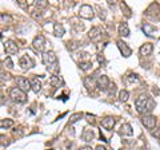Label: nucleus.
<instances>
[{"mask_svg":"<svg viewBox=\"0 0 160 150\" xmlns=\"http://www.w3.org/2000/svg\"><path fill=\"white\" fill-rule=\"evenodd\" d=\"M9 97H11L12 101H15L16 103H24L27 101L26 93L22 91L19 87H12L11 90H9Z\"/></svg>","mask_w":160,"mask_h":150,"instance_id":"3","label":"nucleus"},{"mask_svg":"<svg viewBox=\"0 0 160 150\" xmlns=\"http://www.w3.org/2000/svg\"><path fill=\"white\" fill-rule=\"evenodd\" d=\"M13 126L12 119H0V129H8Z\"/></svg>","mask_w":160,"mask_h":150,"instance_id":"23","label":"nucleus"},{"mask_svg":"<svg viewBox=\"0 0 160 150\" xmlns=\"http://www.w3.org/2000/svg\"><path fill=\"white\" fill-rule=\"evenodd\" d=\"M49 83H51L52 87H63L64 86V79L59 75H53V77L49 78Z\"/></svg>","mask_w":160,"mask_h":150,"instance_id":"15","label":"nucleus"},{"mask_svg":"<svg viewBox=\"0 0 160 150\" xmlns=\"http://www.w3.org/2000/svg\"><path fill=\"white\" fill-rule=\"evenodd\" d=\"M119 34L122 35L123 38L129 36V27H128V24L126 22H123V23L119 24Z\"/></svg>","mask_w":160,"mask_h":150,"instance_id":"18","label":"nucleus"},{"mask_svg":"<svg viewBox=\"0 0 160 150\" xmlns=\"http://www.w3.org/2000/svg\"><path fill=\"white\" fill-rule=\"evenodd\" d=\"M136 82H138V75L129 74L128 77H126V83L127 84H132V83H136Z\"/></svg>","mask_w":160,"mask_h":150,"instance_id":"26","label":"nucleus"},{"mask_svg":"<svg viewBox=\"0 0 160 150\" xmlns=\"http://www.w3.org/2000/svg\"><path fill=\"white\" fill-rule=\"evenodd\" d=\"M115 118H112V117H106L102 121V126L104 127V129H107V130H112L113 129V126H115Z\"/></svg>","mask_w":160,"mask_h":150,"instance_id":"17","label":"nucleus"},{"mask_svg":"<svg viewBox=\"0 0 160 150\" xmlns=\"http://www.w3.org/2000/svg\"><path fill=\"white\" fill-rule=\"evenodd\" d=\"M123 8H124V11H126V12H124V13H126V16H127V18L131 16V11H129V9L127 8L126 3H122V9H123Z\"/></svg>","mask_w":160,"mask_h":150,"instance_id":"30","label":"nucleus"},{"mask_svg":"<svg viewBox=\"0 0 160 150\" xmlns=\"http://www.w3.org/2000/svg\"><path fill=\"white\" fill-rule=\"evenodd\" d=\"M120 134H123V136H132L133 131H132V127L129 123H123L122 126H120Z\"/></svg>","mask_w":160,"mask_h":150,"instance_id":"19","label":"nucleus"},{"mask_svg":"<svg viewBox=\"0 0 160 150\" xmlns=\"http://www.w3.org/2000/svg\"><path fill=\"white\" fill-rule=\"evenodd\" d=\"M82 117H83V114H82V113L73 114V115L71 117V119H69V123H71V125H72V123H75V122H78V121H79V119H80V118H82Z\"/></svg>","mask_w":160,"mask_h":150,"instance_id":"29","label":"nucleus"},{"mask_svg":"<svg viewBox=\"0 0 160 150\" xmlns=\"http://www.w3.org/2000/svg\"><path fill=\"white\" fill-rule=\"evenodd\" d=\"M3 66H4V67H7L8 70H12V68H13V63H12V59H11V56H7L6 59H4Z\"/></svg>","mask_w":160,"mask_h":150,"instance_id":"27","label":"nucleus"},{"mask_svg":"<svg viewBox=\"0 0 160 150\" xmlns=\"http://www.w3.org/2000/svg\"><path fill=\"white\" fill-rule=\"evenodd\" d=\"M152 50H153L152 43H144L143 46L139 48V52H140V55H143V56H148V55H151Z\"/></svg>","mask_w":160,"mask_h":150,"instance_id":"14","label":"nucleus"},{"mask_svg":"<svg viewBox=\"0 0 160 150\" xmlns=\"http://www.w3.org/2000/svg\"><path fill=\"white\" fill-rule=\"evenodd\" d=\"M79 150H92V147L91 146H83V147H80Z\"/></svg>","mask_w":160,"mask_h":150,"instance_id":"36","label":"nucleus"},{"mask_svg":"<svg viewBox=\"0 0 160 150\" xmlns=\"http://www.w3.org/2000/svg\"><path fill=\"white\" fill-rule=\"evenodd\" d=\"M93 137H95V134H93V130H91V129H86V130L83 131V134H82L83 141H86V142L92 141Z\"/></svg>","mask_w":160,"mask_h":150,"instance_id":"22","label":"nucleus"},{"mask_svg":"<svg viewBox=\"0 0 160 150\" xmlns=\"http://www.w3.org/2000/svg\"><path fill=\"white\" fill-rule=\"evenodd\" d=\"M128 98H129V93L127 91V90H122V91L119 93V99L122 102H127Z\"/></svg>","mask_w":160,"mask_h":150,"instance_id":"25","label":"nucleus"},{"mask_svg":"<svg viewBox=\"0 0 160 150\" xmlns=\"http://www.w3.org/2000/svg\"><path fill=\"white\" fill-rule=\"evenodd\" d=\"M12 23V16L9 13H0V28H7Z\"/></svg>","mask_w":160,"mask_h":150,"instance_id":"13","label":"nucleus"},{"mask_svg":"<svg viewBox=\"0 0 160 150\" xmlns=\"http://www.w3.org/2000/svg\"><path fill=\"white\" fill-rule=\"evenodd\" d=\"M142 123L144 127H147L148 130H152L156 126V117H153L152 114H146L142 117Z\"/></svg>","mask_w":160,"mask_h":150,"instance_id":"6","label":"nucleus"},{"mask_svg":"<svg viewBox=\"0 0 160 150\" xmlns=\"http://www.w3.org/2000/svg\"><path fill=\"white\" fill-rule=\"evenodd\" d=\"M142 29H143V32L146 34L147 36H155V35H156V28H155L152 24H148V23L143 24Z\"/></svg>","mask_w":160,"mask_h":150,"instance_id":"16","label":"nucleus"},{"mask_svg":"<svg viewBox=\"0 0 160 150\" xmlns=\"http://www.w3.org/2000/svg\"><path fill=\"white\" fill-rule=\"evenodd\" d=\"M29 83H31V90H33L35 93H39L40 90H42V82H40L38 78H32L31 81H29Z\"/></svg>","mask_w":160,"mask_h":150,"instance_id":"21","label":"nucleus"},{"mask_svg":"<svg viewBox=\"0 0 160 150\" xmlns=\"http://www.w3.org/2000/svg\"><path fill=\"white\" fill-rule=\"evenodd\" d=\"M95 150H107L106 146H102V145H99V146H96V149Z\"/></svg>","mask_w":160,"mask_h":150,"instance_id":"35","label":"nucleus"},{"mask_svg":"<svg viewBox=\"0 0 160 150\" xmlns=\"http://www.w3.org/2000/svg\"><path fill=\"white\" fill-rule=\"evenodd\" d=\"M4 51H6L8 55H13V54H18L19 47L13 40H7L4 43Z\"/></svg>","mask_w":160,"mask_h":150,"instance_id":"9","label":"nucleus"},{"mask_svg":"<svg viewBox=\"0 0 160 150\" xmlns=\"http://www.w3.org/2000/svg\"><path fill=\"white\" fill-rule=\"evenodd\" d=\"M33 61H32V58L29 56V55H23L22 58H20V61H19V66L22 67V70H29V68H32L33 67Z\"/></svg>","mask_w":160,"mask_h":150,"instance_id":"7","label":"nucleus"},{"mask_svg":"<svg viewBox=\"0 0 160 150\" xmlns=\"http://www.w3.org/2000/svg\"><path fill=\"white\" fill-rule=\"evenodd\" d=\"M79 15L82 16L83 19H87V20H91L95 16V12H93V8L88 4H83L82 7L79 9Z\"/></svg>","mask_w":160,"mask_h":150,"instance_id":"4","label":"nucleus"},{"mask_svg":"<svg viewBox=\"0 0 160 150\" xmlns=\"http://www.w3.org/2000/svg\"><path fill=\"white\" fill-rule=\"evenodd\" d=\"M44 47H46V39H44L43 35H38V36H35L33 42H32V48L36 52H43Z\"/></svg>","mask_w":160,"mask_h":150,"instance_id":"5","label":"nucleus"},{"mask_svg":"<svg viewBox=\"0 0 160 150\" xmlns=\"http://www.w3.org/2000/svg\"><path fill=\"white\" fill-rule=\"evenodd\" d=\"M116 44H118V47H119V50H120V52L123 54V56H124V58L131 56L132 50L127 46V43H124L123 40H118V42H116Z\"/></svg>","mask_w":160,"mask_h":150,"instance_id":"12","label":"nucleus"},{"mask_svg":"<svg viewBox=\"0 0 160 150\" xmlns=\"http://www.w3.org/2000/svg\"><path fill=\"white\" fill-rule=\"evenodd\" d=\"M79 67L83 70V71H88L89 68H92V62L91 61H86V62H80Z\"/></svg>","mask_w":160,"mask_h":150,"instance_id":"24","label":"nucleus"},{"mask_svg":"<svg viewBox=\"0 0 160 150\" xmlns=\"http://www.w3.org/2000/svg\"><path fill=\"white\" fill-rule=\"evenodd\" d=\"M33 4L36 8H46L48 6V2H46V0H38V2H35Z\"/></svg>","mask_w":160,"mask_h":150,"instance_id":"28","label":"nucleus"},{"mask_svg":"<svg viewBox=\"0 0 160 150\" xmlns=\"http://www.w3.org/2000/svg\"><path fill=\"white\" fill-rule=\"evenodd\" d=\"M40 16H42V13H40L39 11H33L32 12V18L33 19H40Z\"/></svg>","mask_w":160,"mask_h":150,"instance_id":"32","label":"nucleus"},{"mask_svg":"<svg viewBox=\"0 0 160 150\" xmlns=\"http://www.w3.org/2000/svg\"><path fill=\"white\" fill-rule=\"evenodd\" d=\"M88 36H89V39H91L92 42H98L103 36V29L100 28V27H93V28H91V31H89Z\"/></svg>","mask_w":160,"mask_h":150,"instance_id":"10","label":"nucleus"},{"mask_svg":"<svg viewBox=\"0 0 160 150\" xmlns=\"http://www.w3.org/2000/svg\"><path fill=\"white\" fill-rule=\"evenodd\" d=\"M135 106H136L138 113L146 115V114H151V111L155 109V101L148 95H140L135 102Z\"/></svg>","mask_w":160,"mask_h":150,"instance_id":"1","label":"nucleus"},{"mask_svg":"<svg viewBox=\"0 0 160 150\" xmlns=\"http://www.w3.org/2000/svg\"><path fill=\"white\" fill-rule=\"evenodd\" d=\"M43 63L46 64V67L48 71H51L53 74L59 72V62H58V56L55 55L52 51H47L43 54Z\"/></svg>","mask_w":160,"mask_h":150,"instance_id":"2","label":"nucleus"},{"mask_svg":"<svg viewBox=\"0 0 160 150\" xmlns=\"http://www.w3.org/2000/svg\"><path fill=\"white\" fill-rule=\"evenodd\" d=\"M64 32H66V29H64L63 24H60V23H55L53 24V34L56 35L58 38H62L64 35Z\"/></svg>","mask_w":160,"mask_h":150,"instance_id":"20","label":"nucleus"},{"mask_svg":"<svg viewBox=\"0 0 160 150\" xmlns=\"http://www.w3.org/2000/svg\"><path fill=\"white\" fill-rule=\"evenodd\" d=\"M18 3H19V6H20V7H23L24 9H27V8H28V4L24 3V0H19Z\"/></svg>","mask_w":160,"mask_h":150,"instance_id":"33","label":"nucleus"},{"mask_svg":"<svg viewBox=\"0 0 160 150\" xmlns=\"http://www.w3.org/2000/svg\"><path fill=\"white\" fill-rule=\"evenodd\" d=\"M98 61H99V63H100V64H104V63H106V61H104V56H103V55H98Z\"/></svg>","mask_w":160,"mask_h":150,"instance_id":"34","label":"nucleus"},{"mask_svg":"<svg viewBox=\"0 0 160 150\" xmlns=\"http://www.w3.org/2000/svg\"><path fill=\"white\" fill-rule=\"evenodd\" d=\"M16 84H18V87L24 93H28L29 90H31V83H29L28 79L24 78V77H19L16 79Z\"/></svg>","mask_w":160,"mask_h":150,"instance_id":"8","label":"nucleus"},{"mask_svg":"<svg viewBox=\"0 0 160 150\" xmlns=\"http://www.w3.org/2000/svg\"><path fill=\"white\" fill-rule=\"evenodd\" d=\"M99 16H100V19H103V20H106V16H107V15H106V11H104V9H100L99 8Z\"/></svg>","mask_w":160,"mask_h":150,"instance_id":"31","label":"nucleus"},{"mask_svg":"<svg viewBox=\"0 0 160 150\" xmlns=\"http://www.w3.org/2000/svg\"><path fill=\"white\" fill-rule=\"evenodd\" d=\"M96 86L100 88V90H107L109 87V79L107 75H100V77L96 79Z\"/></svg>","mask_w":160,"mask_h":150,"instance_id":"11","label":"nucleus"}]
</instances>
